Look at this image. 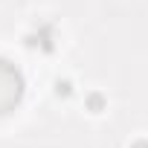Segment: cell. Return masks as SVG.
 Wrapping results in <instances>:
<instances>
[{
	"label": "cell",
	"instance_id": "cell-1",
	"mask_svg": "<svg viewBox=\"0 0 148 148\" xmlns=\"http://www.w3.org/2000/svg\"><path fill=\"white\" fill-rule=\"evenodd\" d=\"M23 99V76L15 64H9L6 58H0V116L18 108V102Z\"/></svg>",
	"mask_w": 148,
	"mask_h": 148
}]
</instances>
